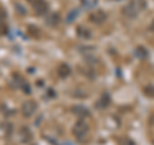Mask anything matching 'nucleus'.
Segmentation results:
<instances>
[{
    "label": "nucleus",
    "mask_w": 154,
    "mask_h": 145,
    "mask_svg": "<svg viewBox=\"0 0 154 145\" xmlns=\"http://www.w3.org/2000/svg\"><path fill=\"white\" fill-rule=\"evenodd\" d=\"M145 8V2L144 0H132L131 3L123 8V14L127 18H135L139 12Z\"/></svg>",
    "instance_id": "obj_1"
},
{
    "label": "nucleus",
    "mask_w": 154,
    "mask_h": 145,
    "mask_svg": "<svg viewBox=\"0 0 154 145\" xmlns=\"http://www.w3.org/2000/svg\"><path fill=\"white\" fill-rule=\"evenodd\" d=\"M73 134L75 136L77 137V140H80V141H85L86 137H88V134H89V126L88 123L85 122V121H79V122L76 123V126L73 127Z\"/></svg>",
    "instance_id": "obj_2"
},
{
    "label": "nucleus",
    "mask_w": 154,
    "mask_h": 145,
    "mask_svg": "<svg viewBox=\"0 0 154 145\" xmlns=\"http://www.w3.org/2000/svg\"><path fill=\"white\" fill-rule=\"evenodd\" d=\"M91 21L95 23H103L105 19H107V14H105L103 11H96L95 13L91 14Z\"/></svg>",
    "instance_id": "obj_3"
},
{
    "label": "nucleus",
    "mask_w": 154,
    "mask_h": 145,
    "mask_svg": "<svg viewBox=\"0 0 154 145\" xmlns=\"http://www.w3.org/2000/svg\"><path fill=\"white\" fill-rule=\"evenodd\" d=\"M23 113L27 114V116H31L33 112H35V109H36V105L32 103V101H27L26 104H23Z\"/></svg>",
    "instance_id": "obj_4"
},
{
    "label": "nucleus",
    "mask_w": 154,
    "mask_h": 145,
    "mask_svg": "<svg viewBox=\"0 0 154 145\" xmlns=\"http://www.w3.org/2000/svg\"><path fill=\"white\" fill-rule=\"evenodd\" d=\"M136 55H137V57H140V58L146 57V51H145V49H143V48H140V49H137Z\"/></svg>",
    "instance_id": "obj_5"
},
{
    "label": "nucleus",
    "mask_w": 154,
    "mask_h": 145,
    "mask_svg": "<svg viewBox=\"0 0 154 145\" xmlns=\"http://www.w3.org/2000/svg\"><path fill=\"white\" fill-rule=\"evenodd\" d=\"M150 30H152V31L154 32V21L152 22V25H150Z\"/></svg>",
    "instance_id": "obj_6"
}]
</instances>
